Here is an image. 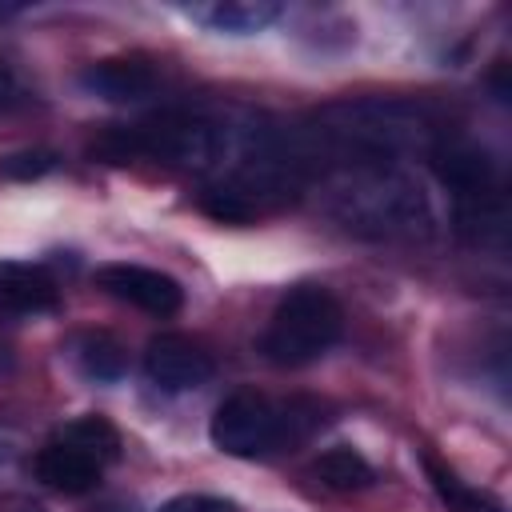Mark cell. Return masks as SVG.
<instances>
[{
  "label": "cell",
  "instance_id": "obj_1",
  "mask_svg": "<svg viewBox=\"0 0 512 512\" xmlns=\"http://www.w3.org/2000/svg\"><path fill=\"white\" fill-rule=\"evenodd\" d=\"M340 332H344V312L336 296L328 288L300 284L276 304L260 336V352L276 368H304L320 360L340 340Z\"/></svg>",
  "mask_w": 512,
  "mask_h": 512
},
{
  "label": "cell",
  "instance_id": "obj_2",
  "mask_svg": "<svg viewBox=\"0 0 512 512\" xmlns=\"http://www.w3.org/2000/svg\"><path fill=\"white\" fill-rule=\"evenodd\" d=\"M128 160H160L168 168H192L204 172L224 156V132L220 124L192 116V112H160L140 124H124Z\"/></svg>",
  "mask_w": 512,
  "mask_h": 512
},
{
  "label": "cell",
  "instance_id": "obj_3",
  "mask_svg": "<svg viewBox=\"0 0 512 512\" xmlns=\"http://www.w3.org/2000/svg\"><path fill=\"white\" fill-rule=\"evenodd\" d=\"M208 436L224 456H236V460L268 456V452L284 448V408H276L256 388H236L212 412Z\"/></svg>",
  "mask_w": 512,
  "mask_h": 512
},
{
  "label": "cell",
  "instance_id": "obj_4",
  "mask_svg": "<svg viewBox=\"0 0 512 512\" xmlns=\"http://www.w3.org/2000/svg\"><path fill=\"white\" fill-rule=\"evenodd\" d=\"M144 372L160 392H192L212 380L216 360L200 340L184 332H160L144 348Z\"/></svg>",
  "mask_w": 512,
  "mask_h": 512
},
{
  "label": "cell",
  "instance_id": "obj_5",
  "mask_svg": "<svg viewBox=\"0 0 512 512\" xmlns=\"http://www.w3.org/2000/svg\"><path fill=\"white\" fill-rule=\"evenodd\" d=\"M96 288L108 292L120 304H132L148 316H172L184 304V288L160 272V268H144V264H100L96 268Z\"/></svg>",
  "mask_w": 512,
  "mask_h": 512
},
{
  "label": "cell",
  "instance_id": "obj_6",
  "mask_svg": "<svg viewBox=\"0 0 512 512\" xmlns=\"http://www.w3.org/2000/svg\"><path fill=\"white\" fill-rule=\"evenodd\" d=\"M428 164H432V176L444 188H452L460 200H480L496 192V176H500L496 160L468 140H440L428 152Z\"/></svg>",
  "mask_w": 512,
  "mask_h": 512
},
{
  "label": "cell",
  "instance_id": "obj_7",
  "mask_svg": "<svg viewBox=\"0 0 512 512\" xmlns=\"http://www.w3.org/2000/svg\"><path fill=\"white\" fill-rule=\"evenodd\" d=\"M80 84L100 100L128 104V100H144L160 88V68L148 56H108V60L88 64L80 72Z\"/></svg>",
  "mask_w": 512,
  "mask_h": 512
},
{
  "label": "cell",
  "instance_id": "obj_8",
  "mask_svg": "<svg viewBox=\"0 0 512 512\" xmlns=\"http://www.w3.org/2000/svg\"><path fill=\"white\" fill-rule=\"evenodd\" d=\"M32 472H36V480H40V484H48L52 492L84 496V492H92V488L100 484L104 464H100L96 456H88L84 448L68 444L64 436H52V440L36 452Z\"/></svg>",
  "mask_w": 512,
  "mask_h": 512
},
{
  "label": "cell",
  "instance_id": "obj_9",
  "mask_svg": "<svg viewBox=\"0 0 512 512\" xmlns=\"http://www.w3.org/2000/svg\"><path fill=\"white\" fill-rule=\"evenodd\" d=\"M60 308V288L44 264L32 260H0V312L8 316H40Z\"/></svg>",
  "mask_w": 512,
  "mask_h": 512
},
{
  "label": "cell",
  "instance_id": "obj_10",
  "mask_svg": "<svg viewBox=\"0 0 512 512\" xmlns=\"http://www.w3.org/2000/svg\"><path fill=\"white\" fill-rule=\"evenodd\" d=\"M184 12L212 32L248 36V32H260L264 24H272L280 16V4H272V0H216V4H192Z\"/></svg>",
  "mask_w": 512,
  "mask_h": 512
},
{
  "label": "cell",
  "instance_id": "obj_11",
  "mask_svg": "<svg viewBox=\"0 0 512 512\" xmlns=\"http://www.w3.org/2000/svg\"><path fill=\"white\" fill-rule=\"evenodd\" d=\"M72 356L88 380H104V384L120 380L128 368V352L112 332H80L72 340Z\"/></svg>",
  "mask_w": 512,
  "mask_h": 512
},
{
  "label": "cell",
  "instance_id": "obj_12",
  "mask_svg": "<svg viewBox=\"0 0 512 512\" xmlns=\"http://www.w3.org/2000/svg\"><path fill=\"white\" fill-rule=\"evenodd\" d=\"M312 476H316L324 488H332V492H364V488L376 480L372 464H368L356 448H348V444L320 452V456L312 460Z\"/></svg>",
  "mask_w": 512,
  "mask_h": 512
},
{
  "label": "cell",
  "instance_id": "obj_13",
  "mask_svg": "<svg viewBox=\"0 0 512 512\" xmlns=\"http://www.w3.org/2000/svg\"><path fill=\"white\" fill-rule=\"evenodd\" d=\"M424 468H428V480H432V488H436V496H440V504L448 508V512H504V504L492 496V492H480V488H472V484H464L452 468H444L440 460H424Z\"/></svg>",
  "mask_w": 512,
  "mask_h": 512
},
{
  "label": "cell",
  "instance_id": "obj_14",
  "mask_svg": "<svg viewBox=\"0 0 512 512\" xmlns=\"http://www.w3.org/2000/svg\"><path fill=\"white\" fill-rule=\"evenodd\" d=\"M56 436H64L68 444L84 448V452H88V456H96L100 464H112V460L120 456V432H116L104 416H80V420L64 424Z\"/></svg>",
  "mask_w": 512,
  "mask_h": 512
},
{
  "label": "cell",
  "instance_id": "obj_15",
  "mask_svg": "<svg viewBox=\"0 0 512 512\" xmlns=\"http://www.w3.org/2000/svg\"><path fill=\"white\" fill-rule=\"evenodd\" d=\"M52 168H56V152H48V148H20V152L0 156V176H8V180H40Z\"/></svg>",
  "mask_w": 512,
  "mask_h": 512
},
{
  "label": "cell",
  "instance_id": "obj_16",
  "mask_svg": "<svg viewBox=\"0 0 512 512\" xmlns=\"http://www.w3.org/2000/svg\"><path fill=\"white\" fill-rule=\"evenodd\" d=\"M156 512H240L232 500L224 496H208V492H184V496H172L164 500Z\"/></svg>",
  "mask_w": 512,
  "mask_h": 512
},
{
  "label": "cell",
  "instance_id": "obj_17",
  "mask_svg": "<svg viewBox=\"0 0 512 512\" xmlns=\"http://www.w3.org/2000/svg\"><path fill=\"white\" fill-rule=\"evenodd\" d=\"M8 96H16V76H12V68H8V60L0 56V104H4Z\"/></svg>",
  "mask_w": 512,
  "mask_h": 512
},
{
  "label": "cell",
  "instance_id": "obj_18",
  "mask_svg": "<svg viewBox=\"0 0 512 512\" xmlns=\"http://www.w3.org/2000/svg\"><path fill=\"white\" fill-rule=\"evenodd\" d=\"M16 12H24V4H0V20L4 16H16Z\"/></svg>",
  "mask_w": 512,
  "mask_h": 512
},
{
  "label": "cell",
  "instance_id": "obj_19",
  "mask_svg": "<svg viewBox=\"0 0 512 512\" xmlns=\"http://www.w3.org/2000/svg\"><path fill=\"white\" fill-rule=\"evenodd\" d=\"M28 512H40V508H28Z\"/></svg>",
  "mask_w": 512,
  "mask_h": 512
}]
</instances>
